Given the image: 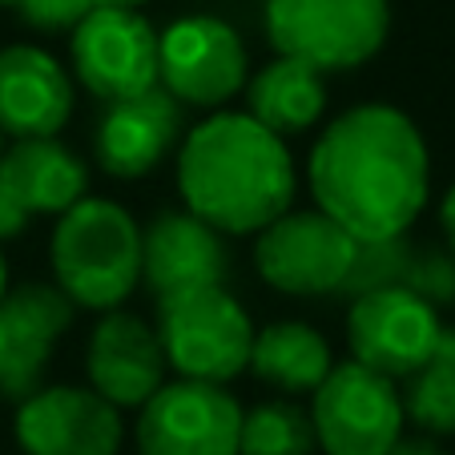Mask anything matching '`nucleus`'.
I'll use <instances>...</instances> for the list:
<instances>
[{
	"mask_svg": "<svg viewBox=\"0 0 455 455\" xmlns=\"http://www.w3.org/2000/svg\"><path fill=\"white\" fill-rule=\"evenodd\" d=\"M310 194L355 242L403 238L431 198V154L403 109L367 101L339 113L307 162Z\"/></svg>",
	"mask_w": 455,
	"mask_h": 455,
	"instance_id": "1",
	"label": "nucleus"
},
{
	"mask_svg": "<svg viewBox=\"0 0 455 455\" xmlns=\"http://www.w3.org/2000/svg\"><path fill=\"white\" fill-rule=\"evenodd\" d=\"M294 157L286 138L250 113L214 109L178 149V189L189 214L218 234H258L294 202Z\"/></svg>",
	"mask_w": 455,
	"mask_h": 455,
	"instance_id": "2",
	"label": "nucleus"
},
{
	"mask_svg": "<svg viewBox=\"0 0 455 455\" xmlns=\"http://www.w3.org/2000/svg\"><path fill=\"white\" fill-rule=\"evenodd\" d=\"M52 278L73 307L117 310L141 283V226L109 198H81L57 214L49 242Z\"/></svg>",
	"mask_w": 455,
	"mask_h": 455,
	"instance_id": "3",
	"label": "nucleus"
},
{
	"mask_svg": "<svg viewBox=\"0 0 455 455\" xmlns=\"http://www.w3.org/2000/svg\"><path fill=\"white\" fill-rule=\"evenodd\" d=\"M262 25L275 52L343 73L387 44L391 0H262Z\"/></svg>",
	"mask_w": 455,
	"mask_h": 455,
	"instance_id": "4",
	"label": "nucleus"
},
{
	"mask_svg": "<svg viewBox=\"0 0 455 455\" xmlns=\"http://www.w3.org/2000/svg\"><path fill=\"white\" fill-rule=\"evenodd\" d=\"M157 339L181 379L226 387L246 371L254 323L226 286H198L157 299Z\"/></svg>",
	"mask_w": 455,
	"mask_h": 455,
	"instance_id": "5",
	"label": "nucleus"
},
{
	"mask_svg": "<svg viewBox=\"0 0 455 455\" xmlns=\"http://www.w3.org/2000/svg\"><path fill=\"white\" fill-rule=\"evenodd\" d=\"M403 395L395 379L347 359L310 391V427L327 455H387L403 435Z\"/></svg>",
	"mask_w": 455,
	"mask_h": 455,
	"instance_id": "6",
	"label": "nucleus"
},
{
	"mask_svg": "<svg viewBox=\"0 0 455 455\" xmlns=\"http://www.w3.org/2000/svg\"><path fill=\"white\" fill-rule=\"evenodd\" d=\"M359 258V242L323 210H283L258 230L254 267L262 283L283 294L315 299L343 291Z\"/></svg>",
	"mask_w": 455,
	"mask_h": 455,
	"instance_id": "7",
	"label": "nucleus"
},
{
	"mask_svg": "<svg viewBox=\"0 0 455 455\" xmlns=\"http://www.w3.org/2000/svg\"><path fill=\"white\" fill-rule=\"evenodd\" d=\"M250 57L238 28L222 17L194 12L178 17L157 33V85L181 105L222 109L234 93L246 89Z\"/></svg>",
	"mask_w": 455,
	"mask_h": 455,
	"instance_id": "8",
	"label": "nucleus"
},
{
	"mask_svg": "<svg viewBox=\"0 0 455 455\" xmlns=\"http://www.w3.org/2000/svg\"><path fill=\"white\" fill-rule=\"evenodd\" d=\"M439 310L427 294L407 283H383L359 291L347 315L351 359L387 379H407L431 359L439 343Z\"/></svg>",
	"mask_w": 455,
	"mask_h": 455,
	"instance_id": "9",
	"label": "nucleus"
},
{
	"mask_svg": "<svg viewBox=\"0 0 455 455\" xmlns=\"http://www.w3.org/2000/svg\"><path fill=\"white\" fill-rule=\"evenodd\" d=\"M69 60L97 101L146 93L157 85V28L138 9L93 4L69 36Z\"/></svg>",
	"mask_w": 455,
	"mask_h": 455,
	"instance_id": "10",
	"label": "nucleus"
},
{
	"mask_svg": "<svg viewBox=\"0 0 455 455\" xmlns=\"http://www.w3.org/2000/svg\"><path fill=\"white\" fill-rule=\"evenodd\" d=\"M138 411V455H238L242 407L222 383H162Z\"/></svg>",
	"mask_w": 455,
	"mask_h": 455,
	"instance_id": "11",
	"label": "nucleus"
},
{
	"mask_svg": "<svg viewBox=\"0 0 455 455\" xmlns=\"http://www.w3.org/2000/svg\"><path fill=\"white\" fill-rule=\"evenodd\" d=\"M121 439V407L93 387H36L17 407V443L25 455H117Z\"/></svg>",
	"mask_w": 455,
	"mask_h": 455,
	"instance_id": "12",
	"label": "nucleus"
},
{
	"mask_svg": "<svg viewBox=\"0 0 455 455\" xmlns=\"http://www.w3.org/2000/svg\"><path fill=\"white\" fill-rule=\"evenodd\" d=\"M73 327V302L57 283H25L0 294V399H25L44 387L60 335Z\"/></svg>",
	"mask_w": 455,
	"mask_h": 455,
	"instance_id": "13",
	"label": "nucleus"
},
{
	"mask_svg": "<svg viewBox=\"0 0 455 455\" xmlns=\"http://www.w3.org/2000/svg\"><path fill=\"white\" fill-rule=\"evenodd\" d=\"M181 141V101H173L162 85L146 93L105 101V113L97 121V162L109 178H146L154 173L173 146Z\"/></svg>",
	"mask_w": 455,
	"mask_h": 455,
	"instance_id": "14",
	"label": "nucleus"
},
{
	"mask_svg": "<svg viewBox=\"0 0 455 455\" xmlns=\"http://www.w3.org/2000/svg\"><path fill=\"white\" fill-rule=\"evenodd\" d=\"M73 117V77L49 49H0V138H57Z\"/></svg>",
	"mask_w": 455,
	"mask_h": 455,
	"instance_id": "15",
	"label": "nucleus"
},
{
	"mask_svg": "<svg viewBox=\"0 0 455 455\" xmlns=\"http://www.w3.org/2000/svg\"><path fill=\"white\" fill-rule=\"evenodd\" d=\"M165 351L157 327L141 323L129 310H105L85 347L89 387L113 407H141L165 383Z\"/></svg>",
	"mask_w": 455,
	"mask_h": 455,
	"instance_id": "16",
	"label": "nucleus"
},
{
	"mask_svg": "<svg viewBox=\"0 0 455 455\" xmlns=\"http://www.w3.org/2000/svg\"><path fill=\"white\" fill-rule=\"evenodd\" d=\"M141 278L157 299L226 283L222 234L198 214H162L141 230Z\"/></svg>",
	"mask_w": 455,
	"mask_h": 455,
	"instance_id": "17",
	"label": "nucleus"
},
{
	"mask_svg": "<svg viewBox=\"0 0 455 455\" xmlns=\"http://www.w3.org/2000/svg\"><path fill=\"white\" fill-rule=\"evenodd\" d=\"M0 181L33 214H65L89 194V170L57 138H25L0 149Z\"/></svg>",
	"mask_w": 455,
	"mask_h": 455,
	"instance_id": "18",
	"label": "nucleus"
},
{
	"mask_svg": "<svg viewBox=\"0 0 455 455\" xmlns=\"http://www.w3.org/2000/svg\"><path fill=\"white\" fill-rule=\"evenodd\" d=\"M246 113L278 138L307 133L327 113V73L278 52L270 65L246 77Z\"/></svg>",
	"mask_w": 455,
	"mask_h": 455,
	"instance_id": "19",
	"label": "nucleus"
},
{
	"mask_svg": "<svg viewBox=\"0 0 455 455\" xmlns=\"http://www.w3.org/2000/svg\"><path fill=\"white\" fill-rule=\"evenodd\" d=\"M331 367H335V355H331L327 335H318L307 323L286 318V323L254 331L246 371H254L262 383L278 387L283 395H310Z\"/></svg>",
	"mask_w": 455,
	"mask_h": 455,
	"instance_id": "20",
	"label": "nucleus"
},
{
	"mask_svg": "<svg viewBox=\"0 0 455 455\" xmlns=\"http://www.w3.org/2000/svg\"><path fill=\"white\" fill-rule=\"evenodd\" d=\"M403 415L423 435H455V327L439 331V343L419 371L407 375Z\"/></svg>",
	"mask_w": 455,
	"mask_h": 455,
	"instance_id": "21",
	"label": "nucleus"
},
{
	"mask_svg": "<svg viewBox=\"0 0 455 455\" xmlns=\"http://www.w3.org/2000/svg\"><path fill=\"white\" fill-rule=\"evenodd\" d=\"M315 447L310 411L294 399H270L242 411L238 455H315Z\"/></svg>",
	"mask_w": 455,
	"mask_h": 455,
	"instance_id": "22",
	"label": "nucleus"
},
{
	"mask_svg": "<svg viewBox=\"0 0 455 455\" xmlns=\"http://www.w3.org/2000/svg\"><path fill=\"white\" fill-rule=\"evenodd\" d=\"M89 9H93V0H17L25 25L44 28V33H73Z\"/></svg>",
	"mask_w": 455,
	"mask_h": 455,
	"instance_id": "23",
	"label": "nucleus"
},
{
	"mask_svg": "<svg viewBox=\"0 0 455 455\" xmlns=\"http://www.w3.org/2000/svg\"><path fill=\"white\" fill-rule=\"evenodd\" d=\"M28 226V210L20 206L17 198L9 194V186L0 181V242H9V238H20Z\"/></svg>",
	"mask_w": 455,
	"mask_h": 455,
	"instance_id": "24",
	"label": "nucleus"
},
{
	"mask_svg": "<svg viewBox=\"0 0 455 455\" xmlns=\"http://www.w3.org/2000/svg\"><path fill=\"white\" fill-rule=\"evenodd\" d=\"M387 455H447V447L435 435H423L419 431V435H399Z\"/></svg>",
	"mask_w": 455,
	"mask_h": 455,
	"instance_id": "25",
	"label": "nucleus"
},
{
	"mask_svg": "<svg viewBox=\"0 0 455 455\" xmlns=\"http://www.w3.org/2000/svg\"><path fill=\"white\" fill-rule=\"evenodd\" d=\"M439 230H443L447 250H451V258H455V186L447 189L443 202H439Z\"/></svg>",
	"mask_w": 455,
	"mask_h": 455,
	"instance_id": "26",
	"label": "nucleus"
},
{
	"mask_svg": "<svg viewBox=\"0 0 455 455\" xmlns=\"http://www.w3.org/2000/svg\"><path fill=\"white\" fill-rule=\"evenodd\" d=\"M93 4H117V9H138L146 0H93Z\"/></svg>",
	"mask_w": 455,
	"mask_h": 455,
	"instance_id": "27",
	"label": "nucleus"
},
{
	"mask_svg": "<svg viewBox=\"0 0 455 455\" xmlns=\"http://www.w3.org/2000/svg\"><path fill=\"white\" fill-rule=\"evenodd\" d=\"M9 291V262H4V250H0V294Z\"/></svg>",
	"mask_w": 455,
	"mask_h": 455,
	"instance_id": "28",
	"label": "nucleus"
},
{
	"mask_svg": "<svg viewBox=\"0 0 455 455\" xmlns=\"http://www.w3.org/2000/svg\"><path fill=\"white\" fill-rule=\"evenodd\" d=\"M4 4H12V9H17V0H0V9H4Z\"/></svg>",
	"mask_w": 455,
	"mask_h": 455,
	"instance_id": "29",
	"label": "nucleus"
},
{
	"mask_svg": "<svg viewBox=\"0 0 455 455\" xmlns=\"http://www.w3.org/2000/svg\"><path fill=\"white\" fill-rule=\"evenodd\" d=\"M0 141H4V138H0Z\"/></svg>",
	"mask_w": 455,
	"mask_h": 455,
	"instance_id": "30",
	"label": "nucleus"
}]
</instances>
